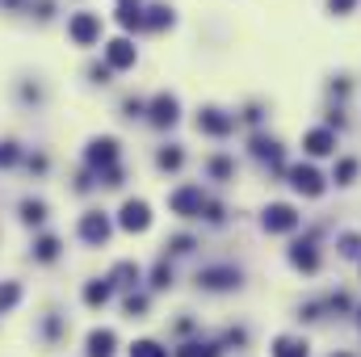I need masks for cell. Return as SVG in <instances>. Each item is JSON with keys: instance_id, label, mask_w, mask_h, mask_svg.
I'll use <instances>...</instances> for the list:
<instances>
[{"instance_id": "cell-1", "label": "cell", "mask_w": 361, "mask_h": 357, "mask_svg": "<svg viewBox=\"0 0 361 357\" xmlns=\"http://www.w3.org/2000/svg\"><path fill=\"white\" fill-rule=\"evenodd\" d=\"M169 206H173V214H202V206H206V198H202V189L197 185H185V189H177L173 198H169Z\"/></svg>"}, {"instance_id": "cell-2", "label": "cell", "mask_w": 361, "mask_h": 357, "mask_svg": "<svg viewBox=\"0 0 361 357\" xmlns=\"http://www.w3.org/2000/svg\"><path fill=\"white\" fill-rule=\"evenodd\" d=\"M80 240H85V244H105V240H109V219H105V210H89V214L80 219Z\"/></svg>"}, {"instance_id": "cell-3", "label": "cell", "mask_w": 361, "mask_h": 357, "mask_svg": "<svg viewBox=\"0 0 361 357\" xmlns=\"http://www.w3.org/2000/svg\"><path fill=\"white\" fill-rule=\"evenodd\" d=\"M68 34H72L80 47H89V42H97V34H101V21H97L92 13H76V17L68 21Z\"/></svg>"}, {"instance_id": "cell-4", "label": "cell", "mask_w": 361, "mask_h": 357, "mask_svg": "<svg viewBox=\"0 0 361 357\" xmlns=\"http://www.w3.org/2000/svg\"><path fill=\"white\" fill-rule=\"evenodd\" d=\"M290 185H294L298 193H307V198H319V193H324V177H319L315 169H307V164L290 169Z\"/></svg>"}, {"instance_id": "cell-5", "label": "cell", "mask_w": 361, "mask_h": 357, "mask_svg": "<svg viewBox=\"0 0 361 357\" xmlns=\"http://www.w3.org/2000/svg\"><path fill=\"white\" fill-rule=\"evenodd\" d=\"M118 223H122L126 231H147V223H152V210H147V202H135V198H130V202L122 206V219H118Z\"/></svg>"}, {"instance_id": "cell-6", "label": "cell", "mask_w": 361, "mask_h": 357, "mask_svg": "<svg viewBox=\"0 0 361 357\" xmlns=\"http://www.w3.org/2000/svg\"><path fill=\"white\" fill-rule=\"evenodd\" d=\"M197 282H202L206 290H231V286H240V273L227 269V265H219V269H202Z\"/></svg>"}, {"instance_id": "cell-7", "label": "cell", "mask_w": 361, "mask_h": 357, "mask_svg": "<svg viewBox=\"0 0 361 357\" xmlns=\"http://www.w3.org/2000/svg\"><path fill=\"white\" fill-rule=\"evenodd\" d=\"M265 227H269V231H294V227H298L294 206H286V202L269 206V210H265Z\"/></svg>"}, {"instance_id": "cell-8", "label": "cell", "mask_w": 361, "mask_h": 357, "mask_svg": "<svg viewBox=\"0 0 361 357\" xmlns=\"http://www.w3.org/2000/svg\"><path fill=\"white\" fill-rule=\"evenodd\" d=\"M114 160H118V143H114V139H97V143L89 147L92 169H114Z\"/></svg>"}, {"instance_id": "cell-9", "label": "cell", "mask_w": 361, "mask_h": 357, "mask_svg": "<svg viewBox=\"0 0 361 357\" xmlns=\"http://www.w3.org/2000/svg\"><path fill=\"white\" fill-rule=\"evenodd\" d=\"M105 59H109V68H135V47L126 38H114L105 47Z\"/></svg>"}, {"instance_id": "cell-10", "label": "cell", "mask_w": 361, "mask_h": 357, "mask_svg": "<svg viewBox=\"0 0 361 357\" xmlns=\"http://www.w3.org/2000/svg\"><path fill=\"white\" fill-rule=\"evenodd\" d=\"M152 122H156V126H173V122H177V97L160 92V97L152 101Z\"/></svg>"}, {"instance_id": "cell-11", "label": "cell", "mask_w": 361, "mask_h": 357, "mask_svg": "<svg viewBox=\"0 0 361 357\" xmlns=\"http://www.w3.org/2000/svg\"><path fill=\"white\" fill-rule=\"evenodd\" d=\"M235 122L227 118V114H219V109H202L197 114V131H210V135H227Z\"/></svg>"}, {"instance_id": "cell-12", "label": "cell", "mask_w": 361, "mask_h": 357, "mask_svg": "<svg viewBox=\"0 0 361 357\" xmlns=\"http://www.w3.org/2000/svg\"><path fill=\"white\" fill-rule=\"evenodd\" d=\"M302 147L311 152V156H328V152H336V135L324 126V131H311L307 139H302Z\"/></svg>"}, {"instance_id": "cell-13", "label": "cell", "mask_w": 361, "mask_h": 357, "mask_svg": "<svg viewBox=\"0 0 361 357\" xmlns=\"http://www.w3.org/2000/svg\"><path fill=\"white\" fill-rule=\"evenodd\" d=\"M114 345H118V337H114L109 328L89 332V357H109V353H114Z\"/></svg>"}, {"instance_id": "cell-14", "label": "cell", "mask_w": 361, "mask_h": 357, "mask_svg": "<svg viewBox=\"0 0 361 357\" xmlns=\"http://www.w3.org/2000/svg\"><path fill=\"white\" fill-rule=\"evenodd\" d=\"M290 261L298 269H307V273H315L319 269V253H315V244H294L290 248Z\"/></svg>"}, {"instance_id": "cell-15", "label": "cell", "mask_w": 361, "mask_h": 357, "mask_svg": "<svg viewBox=\"0 0 361 357\" xmlns=\"http://www.w3.org/2000/svg\"><path fill=\"white\" fill-rule=\"evenodd\" d=\"M109 294H114V282H109V277H101V282H89V286H85V303H89V307H105Z\"/></svg>"}, {"instance_id": "cell-16", "label": "cell", "mask_w": 361, "mask_h": 357, "mask_svg": "<svg viewBox=\"0 0 361 357\" xmlns=\"http://www.w3.org/2000/svg\"><path fill=\"white\" fill-rule=\"evenodd\" d=\"M273 357H307V341H298V337H277V341H273Z\"/></svg>"}, {"instance_id": "cell-17", "label": "cell", "mask_w": 361, "mask_h": 357, "mask_svg": "<svg viewBox=\"0 0 361 357\" xmlns=\"http://www.w3.org/2000/svg\"><path fill=\"white\" fill-rule=\"evenodd\" d=\"M118 21L122 25H143V4L139 0H118Z\"/></svg>"}, {"instance_id": "cell-18", "label": "cell", "mask_w": 361, "mask_h": 357, "mask_svg": "<svg viewBox=\"0 0 361 357\" xmlns=\"http://www.w3.org/2000/svg\"><path fill=\"white\" fill-rule=\"evenodd\" d=\"M109 282H114V286H135V282H139V265L122 261V265H118L114 273H109Z\"/></svg>"}, {"instance_id": "cell-19", "label": "cell", "mask_w": 361, "mask_h": 357, "mask_svg": "<svg viewBox=\"0 0 361 357\" xmlns=\"http://www.w3.org/2000/svg\"><path fill=\"white\" fill-rule=\"evenodd\" d=\"M17 298H21V286H17V282H0V315H4V311H13V307H17Z\"/></svg>"}, {"instance_id": "cell-20", "label": "cell", "mask_w": 361, "mask_h": 357, "mask_svg": "<svg viewBox=\"0 0 361 357\" xmlns=\"http://www.w3.org/2000/svg\"><path fill=\"white\" fill-rule=\"evenodd\" d=\"M42 219H47V206H42V202H21V223L38 227Z\"/></svg>"}, {"instance_id": "cell-21", "label": "cell", "mask_w": 361, "mask_h": 357, "mask_svg": "<svg viewBox=\"0 0 361 357\" xmlns=\"http://www.w3.org/2000/svg\"><path fill=\"white\" fill-rule=\"evenodd\" d=\"M34 257H38V261H55V257H59V240H55V236H42V240L34 244Z\"/></svg>"}, {"instance_id": "cell-22", "label": "cell", "mask_w": 361, "mask_h": 357, "mask_svg": "<svg viewBox=\"0 0 361 357\" xmlns=\"http://www.w3.org/2000/svg\"><path fill=\"white\" fill-rule=\"evenodd\" d=\"M130 357H169V353H164L156 341H135V345H130Z\"/></svg>"}, {"instance_id": "cell-23", "label": "cell", "mask_w": 361, "mask_h": 357, "mask_svg": "<svg viewBox=\"0 0 361 357\" xmlns=\"http://www.w3.org/2000/svg\"><path fill=\"white\" fill-rule=\"evenodd\" d=\"M252 147H257V156H261V160H269V164H281V152H277V143H269V139H257Z\"/></svg>"}, {"instance_id": "cell-24", "label": "cell", "mask_w": 361, "mask_h": 357, "mask_svg": "<svg viewBox=\"0 0 361 357\" xmlns=\"http://www.w3.org/2000/svg\"><path fill=\"white\" fill-rule=\"evenodd\" d=\"M177 357H219V349L214 345H180Z\"/></svg>"}, {"instance_id": "cell-25", "label": "cell", "mask_w": 361, "mask_h": 357, "mask_svg": "<svg viewBox=\"0 0 361 357\" xmlns=\"http://www.w3.org/2000/svg\"><path fill=\"white\" fill-rule=\"evenodd\" d=\"M152 286H156V290H169V286H173V269H169V265H156V273H152Z\"/></svg>"}, {"instance_id": "cell-26", "label": "cell", "mask_w": 361, "mask_h": 357, "mask_svg": "<svg viewBox=\"0 0 361 357\" xmlns=\"http://www.w3.org/2000/svg\"><path fill=\"white\" fill-rule=\"evenodd\" d=\"M353 177H357V160H341V169H336V181H341V185H349Z\"/></svg>"}, {"instance_id": "cell-27", "label": "cell", "mask_w": 361, "mask_h": 357, "mask_svg": "<svg viewBox=\"0 0 361 357\" xmlns=\"http://www.w3.org/2000/svg\"><path fill=\"white\" fill-rule=\"evenodd\" d=\"M160 164H164V169H180V152L177 147H164V152H160Z\"/></svg>"}, {"instance_id": "cell-28", "label": "cell", "mask_w": 361, "mask_h": 357, "mask_svg": "<svg viewBox=\"0 0 361 357\" xmlns=\"http://www.w3.org/2000/svg\"><path fill=\"white\" fill-rule=\"evenodd\" d=\"M341 253H345V257H357V253H361V240H357V236H345V240H341Z\"/></svg>"}, {"instance_id": "cell-29", "label": "cell", "mask_w": 361, "mask_h": 357, "mask_svg": "<svg viewBox=\"0 0 361 357\" xmlns=\"http://www.w3.org/2000/svg\"><path fill=\"white\" fill-rule=\"evenodd\" d=\"M173 17H169V8L160 4V8H152V17H147V25H169Z\"/></svg>"}, {"instance_id": "cell-30", "label": "cell", "mask_w": 361, "mask_h": 357, "mask_svg": "<svg viewBox=\"0 0 361 357\" xmlns=\"http://www.w3.org/2000/svg\"><path fill=\"white\" fill-rule=\"evenodd\" d=\"M126 311H130V315L147 311V298H143V294H130V298H126Z\"/></svg>"}, {"instance_id": "cell-31", "label": "cell", "mask_w": 361, "mask_h": 357, "mask_svg": "<svg viewBox=\"0 0 361 357\" xmlns=\"http://www.w3.org/2000/svg\"><path fill=\"white\" fill-rule=\"evenodd\" d=\"M13 160H17V147L13 143H0V169H8Z\"/></svg>"}, {"instance_id": "cell-32", "label": "cell", "mask_w": 361, "mask_h": 357, "mask_svg": "<svg viewBox=\"0 0 361 357\" xmlns=\"http://www.w3.org/2000/svg\"><path fill=\"white\" fill-rule=\"evenodd\" d=\"M210 169H214V177H227V173H231V160H223V156H219Z\"/></svg>"}, {"instance_id": "cell-33", "label": "cell", "mask_w": 361, "mask_h": 357, "mask_svg": "<svg viewBox=\"0 0 361 357\" xmlns=\"http://www.w3.org/2000/svg\"><path fill=\"white\" fill-rule=\"evenodd\" d=\"M189 248H193V240H189V236H177V240H173V253H189Z\"/></svg>"}, {"instance_id": "cell-34", "label": "cell", "mask_w": 361, "mask_h": 357, "mask_svg": "<svg viewBox=\"0 0 361 357\" xmlns=\"http://www.w3.org/2000/svg\"><path fill=\"white\" fill-rule=\"evenodd\" d=\"M332 8H336V13H349V8H353V0H332Z\"/></svg>"}, {"instance_id": "cell-35", "label": "cell", "mask_w": 361, "mask_h": 357, "mask_svg": "<svg viewBox=\"0 0 361 357\" xmlns=\"http://www.w3.org/2000/svg\"><path fill=\"white\" fill-rule=\"evenodd\" d=\"M336 357H345V353H336Z\"/></svg>"}]
</instances>
